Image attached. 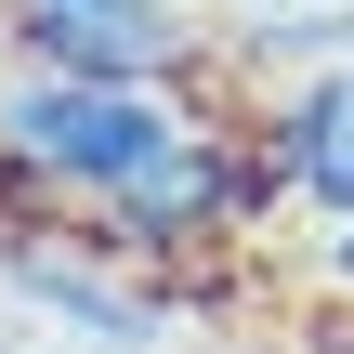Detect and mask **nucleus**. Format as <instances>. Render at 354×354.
<instances>
[{
	"label": "nucleus",
	"mask_w": 354,
	"mask_h": 354,
	"mask_svg": "<svg viewBox=\"0 0 354 354\" xmlns=\"http://www.w3.org/2000/svg\"><path fill=\"white\" fill-rule=\"evenodd\" d=\"M13 66L92 92H197V66H223V26H197L184 0H26Z\"/></svg>",
	"instance_id": "1"
},
{
	"label": "nucleus",
	"mask_w": 354,
	"mask_h": 354,
	"mask_svg": "<svg viewBox=\"0 0 354 354\" xmlns=\"http://www.w3.org/2000/svg\"><path fill=\"white\" fill-rule=\"evenodd\" d=\"M0 289H13V315H53V328H79V342H105V354H158L171 328H184V289L145 276V263H118L92 223H53V236L13 223Z\"/></svg>",
	"instance_id": "2"
},
{
	"label": "nucleus",
	"mask_w": 354,
	"mask_h": 354,
	"mask_svg": "<svg viewBox=\"0 0 354 354\" xmlns=\"http://www.w3.org/2000/svg\"><path fill=\"white\" fill-rule=\"evenodd\" d=\"M250 145H263V171H276V210H315V236L354 223V66L276 79V92L250 105Z\"/></svg>",
	"instance_id": "3"
},
{
	"label": "nucleus",
	"mask_w": 354,
	"mask_h": 354,
	"mask_svg": "<svg viewBox=\"0 0 354 354\" xmlns=\"http://www.w3.org/2000/svg\"><path fill=\"white\" fill-rule=\"evenodd\" d=\"M315 276H328V289H354V223H328V236H315Z\"/></svg>",
	"instance_id": "4"
},
{
	"label": "nucleus",
	"mask_w": 354,
	"mask_h": 354,
	"mask_svg": "<svg viewBox=\"0 0 354 354\" xmlns=\"http://www.w3.org/2000/svg\"><path fill=\"white\" fill-rule=\"evenodd\" d=\"M0 53H13V0H0Z\"/></svg>",
	"instance_id": "5"
},
{
	"label": "nucleus",
	"mask_w": 354,
	"mask_h": 354,
	"mask_svg": "<svg viewBox=\"0 0 354 354\" xmlns=\"http://www.w3.org/2000/svg\"><path fill=\"white\" fill-rule=\"evenodd\" d=\"M0 250H13V223H0Z\"/></svg>",
	"instance_id": "6"
},
{
	"label": "nucleus",
	"mask_w": 354,
	"mask_h": 354,
	"mask_svg": "<svg viewBox=\"0 0 354 354\" xmlns=\"http://www.w3.org/2000/svg\"><path fill=\"white\" fill-rule=\"evenodd\" d=\"M13 13H26V0H13Z\"/></svg>",
	"instance_id": "7"
}]
</instances>
